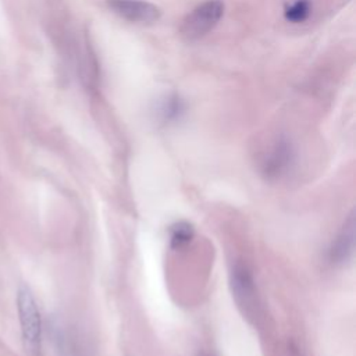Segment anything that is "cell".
Returning <instances> with one entry per match:
<instances>
[{
  "label": "cell",
  "instance_id": "obj_5",
  "mask_svg": "<svg viewBox=\"0 0 356 356\" xmlns=\"http://www.w3.org/2000/svg\"><path fill=\"white\" fill-rule=\"evenodd\" d=\"M108 8L118 17L136 24H152L161 15V10L145 0H107Z\"/></svg>",
  "mask_w": 356,
  "mask_h": 356
},
{
  "label": "cell",
  "instance_id": "obj_1",
  "mask_svg": "<svg viewBox=\"0 0 356 356\" xmlns=\"http://www.w3.org/2000/svg\"><path fill=\"white\" fill-rule=\"evenodd\" d=\"M17 307H18L24 348L29 356H40V345H42L40 313L31 289L25 285H21L18 288Z\"/></svg>",
  "mask_w": 356,
  "mask_h": 356
},
{
  "label": "cell",
  "instance_id": "obj_8",
  "mask_svg": "<svg viewBox=\"0 0 356 356\" xmlns=\"http://www.w3.org/2000/svg\"><path fill=\"white\" fill-rule=\"evenodd\" d=\"M193 238V227L189 222L179 221L170 227V246L181 249L186 246Z\"/></svg>",
  "mask_w": 356,
  "mask_h": 356
},
{
  "label": "cell",
  "instance_id": "obj_10",
  "mask_svg": "<svg viewBox=\"0 0 356 356\" xmlns=\"http://www.w3.org/2000/svg\"><path fill=\"white\" fill-rule=\"evenodd\" d=\"M197 356H216L214 353H210V352H204V350H202V352H199V355Z\"/></svg>",
  "mask_w": 356,
  "mask_h": 356
},
{
  "label": "cell",
  "instance_id": "obj_3",
  "mask_svg": "<svg viewBox=\"0 0 356 356\" xmlns=\"http://www.w3.org/2000/svg\"><path fill=\"white\" fill-rule=\"evenodd\" d=\"M224 3L221 0H207L195 7L182 21L179 33L186 42H195L206 36L221 19Z\"/></svg>",
  "mask_w": 356,
  "mask_h": 356
},
{
  "label": "cell",
  "instance_id": "obj_6",
  "mask_svg": "<svg viewBox=\"0 0 356 356\" xmlns=\"http://www.w3.org/2000/svg\"><path fill=\"white\" fill-rule=\"evenodd\" d=\"M355 249V214L353 211L346 217L342 227L334 236L330 248L327 250V259L334 266H341L346 263Z\"/></svg>",
  "mask_w": 356,
  "mask_h": 356
},
{
  "label": "cell",
  "instance_id": "obj_2",
  "mask_svg": "<svg viewBox=\"0 0 356 356\" xmlns=\"http://www.w3.org/2000/svg\"><path fill=\"white\" fill-rule=\"evenodd\" d=\"M229 288L232 298L243 316L254 320L259 316L260 300L253 274L245 263L235 261L231 266Z\"/></svg>",
  "mask_w": 356,
  "mask_h": 356
},
{
  "label": "cell",
  "instance_id": "obj_9",
  "mask_svg": "<svg viewBox=\"0 0 356 356\" xmlns=\"http://www.w3.org/2000/svg\"><path fill=\"white\" fill-rule=\"evenodd\" d=\"M310 13H312L310 0H295L286 6L284 15L286 21L292 24H300L309 18Z\"/></svg>",
  "mask_w": 356,
  "mask_h": 356
},
{
  "label": "cell",
  "instance_id": "obj_7",
  "mask_svg": "<svg viewBox=\"0 0 356 356\" xmlns=\"http://www.w3.org/2000/svg\"><path fill=\"white\" fill-rule=\"evenodd\" d=\"M184 111H185V103L178 95H168L163 97L156 107L157 118L163 124H170L179 120Z\"/></svg>",
  "mask_w": 356,
  "mask_h": 356
},
{
  "label": "cell",
  "instance_id": "obj_4",
  "mask_svg": "<svg viewBox=\"0 0 356 356\" xmlns=\"http://www.w3.org/2000/svg\"><path fill=\"white\" fill-rule=\"evenodd\" d=\"M295 163V147L286 138H278L264 154L260 171L268 181H275L288 174Z\"/></svg>",
  "mask_w": 356,
  "mask_h": 356
},
{
  "label": "cell",
  "instance_id": "obj_11",
  "mask_svg": "<svg viewBox=\"0 0 356 356\" xmlns=\"http://www.w3.org/2000/svg\"><path fill=\"white\" fill-rule=\"evenodd\" d=\"M292 350H293V355H295V356H303L302 353H299V352H298V349H292Z\"/></svg>",
  "mask_w": 356,
  "mask_h": 356
}]
</instances>
